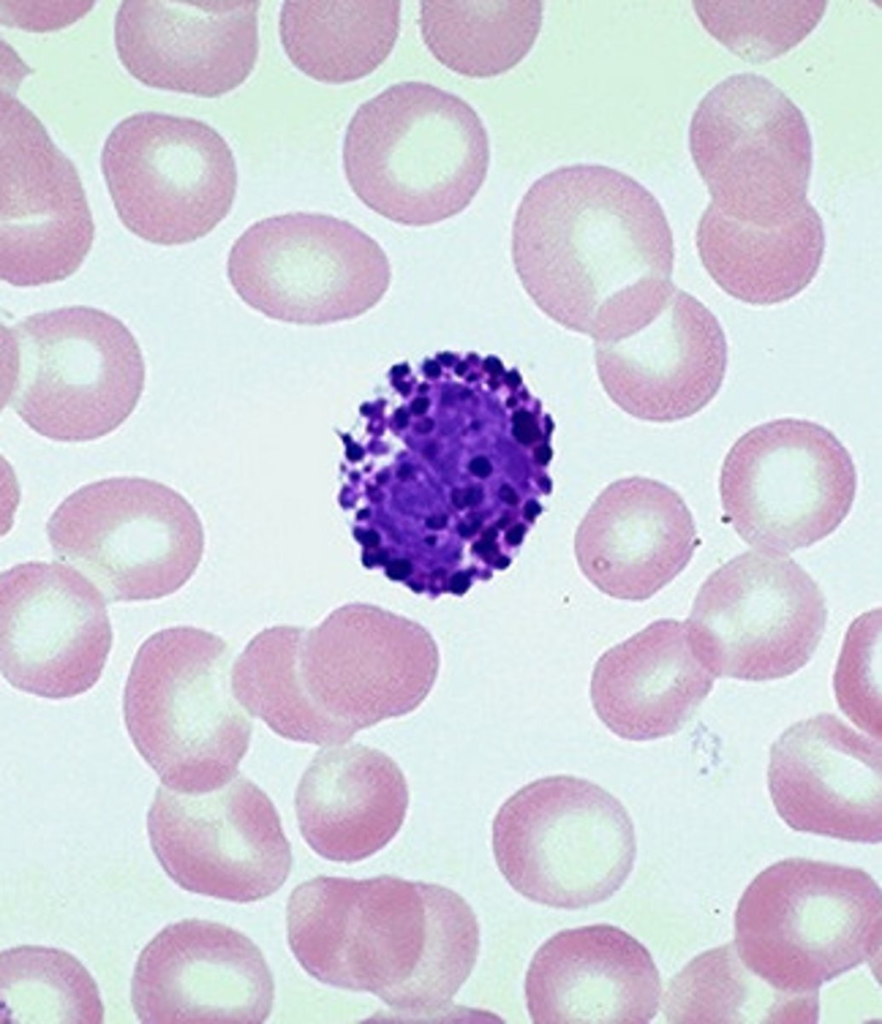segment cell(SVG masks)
I'll use <instances>...</instances> for the list:
<instances>
[{
	"instance_id": "14",
	"label": "cell",
	"mask_w": 882,
	"mask_h": 1024,
	"mask_svg": "<svg viewBox=\"0 0 882 1024\" xmlns=\"http://www.w3.org/2000/svg\"><path fill=\"white\" fill-rule=\"evenodd\" d=\"M826 620L824 595L799 564L752 550L706 579L685 623L696 655L715 677L768 681L809 662Z\"/></svg>"
},
{
	"instance_id": "32",
	"label": "cell",
	"mask_w": 882,
	"mask_h": 1024,
	"mask_svg": "<svg viewBox=\"0 0 882 1024\" xmlns=\"http://www.w3.org/2000/svg\"><path fill=\"white\" fill-rule=\"evenodd\" d=\"M880 609L861 615L845 636L834 674L840 709L863 731L881 740Z\"/></svg>"
},
{
	"instance_id": "11",
	"label": "cell",
	"mask_w": 882,
	"mask_h": 1024,
	"mask_svg": "<svg viewBox=\"0 0 882 1024\" xmlns=\"http://www.w3.org/2000/svg\"><path fill=\"white\" fill-rule=\"evenodd\" d=\"M850 453L824 426L781 418L744 433L720 474L724 514L750 546L789 553L830 535L853 505Z\"/></svg>"
},
{
	"instance_id": "15",
	"label": "cell",
	"mask_w": 882,
	"mask_h": 1024,
	"mask_svg": "<svg viewBox=\"0 0 882 1024\" xmlns=\"http://www.w3.org/2000/svg\"><path fill=\"white\" fill-rule=\"evenodd\" d=\"M147 831L166 874L192 893L255 902L275 893L291 870V848L275 806L239 774L202 794L159 785Z\"/></svg>"
},
{
	"instance_id": "40",
	"label": "cell",
	"mask_w": 882,
	"mask_h": 1024,
	"mask_svg": "<svg viewBox=\"0 0 882 1024\" xmlns=\"http://www.w3.org/2000/svg\"><path fill=\"white\" fill-rule=\"evenodd\" d=\"M534 455L539 463L546 464L550 460L552 452L548 446L542 445L535 450Z\"/></svg>"
},
{
	"instance_id": "47",
	"label": "cell",
	"mask_w": 882,
	"mask_h": 1024,
	"mask_svg": "<svg viewBox=\"0 0 882 1024\" xmlns=\"http://www.w3.org/2000/svg\"><path fill=\"white\" fill-rule=\"evenodd\" d=\"M410 474H411V467H410V466H408V465H403V466H402V467H401V468H400V469L398 470V473H397V475H398V477H399L400 479H406L407 477H409V475H410Z\"/></svg>"
},
{
	"instance_id": "3",
	"label": "cell",
	"mask_w": 882,
	"mask_h": 1024,
	"mask_svg": "<svg viewBox=\"0 0 882 1024\" xmlns=\"http://www.w3.org/2000/svg\"><path fill=\"white\" fill-rule=\"evenodd\" d=\"M342 159L352 191L368 208L419 227L468 207L486 179L490 145L465 100L430 83L403 81L358 107Z\"/></svg>"
},
{
	"instance_id": "48",
	"label": "cell",
	"mask_w": 882,
	"mask_h": 1024,
	"mask_svg": "<svg viewBox=\"0 0 882 1024\" xmlns=\"http://www.w3.org/2000/svg\"><path fill=\"white\" fill-rule=\"evenodd\" d=\"M508 564H509V559L507 557H505V556L499 557L496 560V562H495V566L500 568V569H503V568L507 567Z\"/></svg>"
},
{
	"instance_id": "35",
	"label": "cell",
	"mask_w": 882,
	"mask_h": 1024,
	"mask_svg": "<svg viewBox=\"0 0 882 1024\" xmlns=\"http://www.w3.org/2000/svg\"><path fill=\"white\" fill-rule=\"evenodd\" d=\"M469 586H470L469 577L465 573H463V572L455 573L452 576V578L450 580V583H449L450 591L452 593H454V594H457V595L464 594L468 590Z\"/></svg>"
},
{
	"instance_id": "23",
	"label": "cell",
	"mask_w": 882,
	"mask_h": 1024,
	"mask_svg": "<svg viewBox=\"0 0 882 1024\" xmlns=\"http://www.w3.org/2000/svg\"><path fill=\"white\" fill-rule=\"evenodd\" d=\"M715 676L696 655L685 622L660 619L595 663V713L619 738L647 741L678 732L710 693Z\"/></svg>"
},
{
	"instance_id": "16",
	"label": "cell",
	"mask_w": 882,
	"mask_h": 1024,
	"mask_svg": "<svg viewBox=\"0 0 882 1024\" xmlns=\"http://www.w3.org/2000/svg\"><path fill=\"white\" fill-rule=\"evenodd\" d=\"M105 598L60 563L27 562L1 575L0 665L14 688L72 698L99 680L111 646Z\"/></svg>"
},
{
	"instance_id": "42",
	"label": "cell",
	"mask_w": 882,
	"mask_h": 1024,
	"mask_svg": "<svg viewBox=\"0 0 882 1024\" xmlns=\"http://www.w3.org/2000/svg\"><path fill=\"white\" fill-rule=\"evenodd\" d=\"M474 549L480 554H490L496 551V546L492 541L482 540L474 545Z\"/></svg>"
},
{
	"instance_id": "8",
	"label": "cell",
	"mask_w": 882,
	"mask_h": 1024,
	"mask_svg": "<svg viewBox=\"0 0 882 1024\" xmlns=\"http://www.w3.org/2000/svg\"><path fill=\"white\" fill-rule=\"evenodd\" d=\"M55 557L86 577L107 602L154 600L195 573L204 533L194 508L172 488L113 477L70 494L48 520Z\"/></svg>"
},
{
	"instance_id": "24",
	"label": "cell",
	"mask_w": 882,
	"mask_h": 1024,
	"mask_svg": "<svg viewBox=\"0 0 882 1024\" xmlns=\"http://www.w3.org/2000/svg\"><path fill=\"white\" fill-rule=\"evenodd\" d=\"M409 791L398 765L362 744L319 751L295 796L300 832L319 856L353 863L383 849L400 830Z\"/></svg>"
},
{
	"instance_id": "1",
	"label": "cell",
	"mask_w": 882,
	"mask_h": 1024,
	"mask_svg": "<svg viewBox=\"0 0 882 1024\" xmlns=\"http://www.w3.org/2000/svg\"><path fill=\"white\" fill-rule=\"evenodd\" d=\"M512 259L536 306L594 342L647 324L676 287L673 235L659 201L600 164L561 166L532 183L514 217Z\"/></svg>"
},
{
	"instance_id": "13",
	"label": "cell",
	"mask_w": 882,
	"mask_h": 1024,
	"mask_svg": "<svg viewBox=\"0 0 882 1024\" xmlns=\"http://www.w3.org/2000/svg\"><path fill=\"white\" fill-rule=\"evenodd\" d=\"M295 665L301 698L334 746L419 707L437 679L440 655L423 627L348 606L301 628Z\"/></svg>"
},
{
	"instance_id": "37",
	"label": "cell",
	"mask_w": 882,
	"mask_h": 1024,
	"mask_svg": "<svg viewBox=\"0 0 882 1024\" xmlns=\"http://www.w3.org/2000/svg\"><path fill=\"white\" fill-rule=\"evenodd\" d=\"M355 535L363 545L369 548L376 547L380 542L378 533L373 530L362 531L358 529L355 531Z\"/></svg>"
},
{
	"instance_id": "39",
	"label": "cell",
	"mask_w": 882,
	"mask_h": 1024,
	"mask_svg": "<svg viewBox=\"0 0 882 1024\" xmlns=\"http://www.w3.org/2000/svg\"><path fill=\"white\" fill-rule=\"evenodd\" d=\"M499 497L509 505H516L518 497L509 485H503L499 490Z\"/></svg>"
},
{
	"instance_id": "29",
	"label": "cell",
	"mask_w": 882,
	"mask_h": 1024,
	"mask_svg": "<svg viewBox=\"0 0 882 1024\" xmlns=\"http://www.w3.org/2000/svg\"><path fill=\"white\" fill-rule=\"evenodd\" d=\"M1 1024H100L95 980L67 951L22 945L0 955Z\"/></svg>"
},
{
	"instance_id": "4",
	"label": "cell",
	"mask_w": 882,
	"mask_h": 1024,
	"mask_svg": "<svg viewBox=\"0 0 882 1024\" xmlns=\"http://www.w3.org/2000/svg\"><path fill=\"white\" fill-rule=\"evenodd\" d=\"M232 653L210 632L163 629L138 649L124 690L128 734L169 789L202 794L237 774L251 723L231 684Z\"/></svg>"
},
{
	"instance_id": "33",
	"label": "cell",
	"mask_w": 882,
	"mask_h": 1024,
	"mask_svg": "<svg viewBox=\"0 0 882 1024\" xmlns=\"http://www.w3.org/2000/svg\"><path fill=\"white\" fill-rule=\"evenodd\" d=\"M482 498V490L475 487H470L464 490L455 489L452 493V501L458 508L477 505Z\"/></svg>"
},
{
	"instance_id": "12",
	"label": "cell",
	"mask_w": 882,
	"mask_h": 1024,
	"mask_svg": "<svg viewBox=\"0 0 882 1024\" xmlns=\"http://www.w3.org/2000/svg\"><path fill=\"white\" fill-rule=\"evenodd\" d=\"M101 169L123 225L162 246L194 242L230 212L238 184L232 150L203 121L145 111L107 136Z\"/></svg>"
},
{
	"instance_id": "19",
	"label": "cell",
	"mask_w": 882,
	"mask_h": 1024,
	"mask_svg": "<svg viewBox=\"0 0 882 1024\" xmlns=\"http://www.w3.org/2000/svg\"><path fill=\"white\" fill-rule=\"evenodd\" d=\"M594 347L608 396L628 414L651 422H674L701 411L721 389L728 365L719 320L677 287L647 324Z\"/></svg>"
},
{
	"instance_id": "7",
	"label": "cell",
	"mask_w": 882,
	"mask_h": 1024,
	"mask_svg": "<svg viewBox=\"0 0 882 1024\" xmlns=\"http://www.w3.org/2000/svg\"><path fill=\"white\" fill-rule=\"evenodd\" d=\"M496 864L525 898L580 909L613 896L630 875L637 845L623 804L586 779H537L499 808L492 824Z\"/></svg>"
},
{
	"instance_id": "21",
	"label": "cell",
	"mask_w": 882,
	"mask_h": 1024,
	"mask_svg": "<svg viewBox=\"0 0 882 1024\" xmlns=\"http://www.w3.org/2000/svg\"><path fill=\"white\" fill-rule=\"evenodd\" d=\"M524 989L535 1024H646L662 993L647 948L610 924L554 934L532 957Z\"/></svg>"
},
{
	"instance_id": "45",
	"label": "cell",
	"mask_w": 882,
	"mask_h": 1024,
	"mask_svg": "<svg viewBox=\"0 0 882 1024\" xmlns=\"http://www.w3.org/2000/svg\"><path fill=\"white\" fill-rule=\"evenodd\" d=\"M478 527H479V523H474L470 527H468L467 525L462 523V524H460L458 526V532L460 533V535L462 537H469L472 533H474L478 529Z\"/></svg>"
},
{
	"instance_id": "38",
	"label": "cell",
	"mask_w": 882,
	"mask_h": 1024,
	"mask_svg": "<svg viewBox=\"0 0 882 1024\" xmlns=\"http://www.w3.org/2000/svg\"><path fill=\"white\" fill-rule=\"evenodd\" d=\"M524 532H525L524 525L517 524L514 527H512L510 530H508V532L506 533L505 539L511 545H518L522 541V539H523Z\"/></svg>"
},
{
	"instance_id": "22",
	"label": "cell",
	"mask_w": 882,
	"mask_h": 1024,
	"mask_svg": "<svg viewBox=\"0 0 882 1024\" xmlns=\"http://www.w3.org/2000/svg\"><path fill=\"white\" fill-rule=\"evenodd\" d=\"M697 546L693 517L681 496L643 477L610 484L575 535L585 577L610 597L643 601L670 583Z\"/></svg>"
},
{
	"instance_id": "30",
	"label": "cell",
	"mask_w": 882,
	"mask_h": 1024,
	"mask_svg": "<svg viewBox=\"0 0 882 1024\" xmlns=\"http://www.w3.org/2000/svg\"><path fill=\"white\" fill-rule=\"evenodd\" d=\"M300 631L301 627L275 626L258 633L232 667V690L244 709L283 738L324 746L296 681Z\"/></svg>"
},
{
	"instance_id": "18",
	"label": "cell",
	"mask_w": 882,
	"mask_h": 1024,
	"mask_svg": "<svg viewBox=\"0 0 882 1024\" xmlns=\"http://www.w3.org/2000/svg\"><path fill=\"white\" fill-rule=\"evenodd\" d=\"M260 4L125 0L114 20L118 57L148 86L221 96L243 84L255 67Z\"/></svg>"
},
{
	"instance_id": "10",
	"label": "cell",
	"mask_w": 882,
	"mask_h": 1024,
	"mask_svg": "<svg viewBox=\"0 0 882 1024\" xmlns=\"http://www.w3.org/2000/svg\"><path fill=\"white\" fill-rule=\"evenodd\" d=\"M689 147L710 204L728 216L772 224L809 202L807 121L762 75L734 73L713 86L691 118Z\"/></svg>"
},
{
	"instance_id": "27",
	"label": "cell",
	"mask_w": 882,
	"mask_h": 1024,
	"mask_svg": "<svg viewBox=\"0 0 882 1024\" xmlns=\"http://www.w3.org/2000/svg\"><path fill=\"white\" fill-rule=\"evenodd\" d=\"M819 992L778 989L751 971L733 942L703 952L670 981L663 1013L670 1023H815Z\"/></svg>"
},
{
	"instance_id": "49",
	"label": "cell",
	"mask_w": 882,
	"mask_h": 1024,
	"mask_svg": "<svg viewBox=\"0 0 882 1024\" xmlns=\"http://www.w3.org/2000/svg\"><path fill=\"white\" fill-rule=\"evenodd\" d=\"M426 542H427L428 544L432 545V544H434V542H435V538H433L432 536H431V537H428V538L426 539Z\"/></svg>"
},
{
	"instance_id": "31",
	"label": "cell",
	"mask_w": 882,
	"mask_h": 1024,
	"mask_svg": "<svg viewBox=\"0 0 882 1024\" xmlns=\"http://www.w3.org/2000/svg\"><path fill=\"white\" fill-rule=\"evenodd\" d=\"M704 28L744 60L778 57L804 39L827 1H693Z\"/></svg>"
},
{
	"instance_id": "6",
	"label": "cell",
	"mask_w": 882,
	"mask_h": 1024,
	"mask_svg": "<svg viewBox=\"0 0 882 1024\" xmlns=\"http://www.w3.org/2000/svg\"><path fill=\"white\" fill-rule=\"evenodd\" d=\"M881 912L880 887L864 870L788 858L744 891L733 943L742 962L772 986L814 993L879 957Z\"/></svg>"
},
{
	"instance_id": "9",
	"label": "cell",
	"mask_w": 882,
	"mask_h": 1024,
	"mask_svg": "<svg viewBox=\"0 0 882 1024\" xmlns=\"http://www.w3.org/2000/svg\"><path fill=\"white\" fill-rule=\"evenodd\" d=\"M380 245L346 220L296 212L249 226L232 245L227 277L240 299L267 318L325 325L376 306L391 283Z\"/></svg>"
},
{
	"instance_id": "43",
	"label": "cell",
	"mask_w": 882,
	"mask_h": 1024,
	"mask_svg": "<svg viewBox=\"0 0 882 1024\" xmlns=\"http://www.w3.org/2000/svg\"><path fill=\"white\" fill-rule=\"evenodd\" d=\"M524 511L526 518L532 521L541 512V507L537 502L530 500L526 503Z\"/></svg>"
},
{
	"instance_id": "25",
	"label": "cell",
	"mask_w": 882,
	"mask_h": 1024,
	"mask_svg": "<svg viewBox=\"0 0 882 1024\" xmlns=\"http://www.w3.org/2000/svg\"><path fill=\"white\" fill-rule=\"evenodd\" d=\"M696 247L705 270L727 295L753 306H772L812 283L826 237L810 202L772 224L741 221L709 203L698 222Z\"/></svg>"
},
{
	"instance_id": "28",
	"label": "cell",
	"mask_w": 882,
	"mask_h": 1024,
	"mask_svg": "<svg viewBox=\"0 0 882 1024\" xmlns=\"http://www.w3.org/2000/svg\"><path fill=\"white\" fill-rule=\"evenodd\" d=\"M543 2L421 1L419 26L427 49L443 66L471 78L505 73L533 47Z\"/></svg>"
},
{
	"instance_id": "34",
	"label": "cell",
	"mask_w": 882,
	"mask_h": 1024,
	"mask_svg": "<svg viewBox=\"0 0 882 1024\" xmlns=\"http://www.w3.org/2000/svg\"><path fill=\"white\" fill-rule=\"evenodd\" d=\"M411 564L407 560L396 559L388 563L386 567L387 575L394 580H402L411 573Z\"/></svg>"
},
{
	"instance_id": "44",
	"label": "cell",
	"mask_w": 882,
	"mask_h": 1024,
	"mask_svg": "<svg viewBox=\"0 0 882 1024\" xmlns=\"http://www.w3.org/2000/svg\"><path fill=\"white\" fill-rule=\"evenodd\" d=\"M362 456H363V450L361 449L360 446H358L356 444H353V445L348 447V449H347V457L350 460L356 461V460L361 459Z\"/></svg>"
},
{
	"instance_id": "41",
	"label": "cell",
	"mask_w": 882,
	"mask_h": 1024,
	"mask_svg": "<svg viewBox=\"0 0 882 1024\" xmlns=\"http://www.w3.org/2000/svg\"><path fill=\"white\" fill-rule=\"evenodd\" d=\"M447 524V517L445 515H435L426 520V525L430 529H442Z\"/></svg>"
},
{
	"instance_id": "46",
	"label": "cell",
	"mask_w": 882,
	"mask_h": 1024,
	"mask_svg": "<svg viewBox=\"0 0 882 1024\" xmlns=\"http://www.w3.org/2000/svg\"><path fill=\"white\" fill-rule=\"evenodd\" d=\"M483 539L487 541H494L497 537V531L494 528H488L483 532Z\"/></svg>"
},
{
	"instance_id": "5",
	"label": "cell",
	"mask_w": 882,
	"mask_h": 1024,
	"mask_svg": "<svg viewBox=\"0 0 882 1024\" xmlns=\"http://www.w3.org/2000/svg\"><path fill=\"white\" fill-rule=\"evenodd\" d=\"M3 405L60 442L104 437L132 414L145 385L139 344L115 316L88 306L2 328Z\"/></svg>"
},
{
	"instance_id": "2",
	"label": "cell",
	"mask_w": 882,
	"mask_h": 1024,
	"mask_svg": "<svg viewBox=\"0 0 882 1024\" xmlns=\"http://www.w3.org/2000/svg\"><path fill=\"white\" fill-rule=\"evenodd\" d=\"M287 932L313 978L369 992L409 1017L448 1012L480 948L476 915L462 896L390 875L303 882L288 900Z\"/></svg>"
},
{
	"instance_id": "20",
	"label": "cell",
	"mask_w": 882,
	"mask_h": 1024,
	"mask_svg": "<svg viewBox=\"0 0 882 1024\" xmlns=\"http://www.w3.org/2000/svg\"><path fill=\"white\" fill-rule=\"evenodd\" d=\"M767 780L777 813L792 829L881 842V742L836 715L787 728L771 747Z\"/></svg>"
},
{
	"instance_id": "17",
	"label": "cell",
	"mask_w": 882,
	"mask_h": 1024,
	"mask_svg": "<svg viewBox=\"0 0 882 1024\" xmlns=\"http://www.w3.org/2000/svg\"><path fill=\"white\" fill-rule=\"evenodd\" d=\"M274 982L256 944L218 922L169 924L141 951L131 1003L141 1023H249L269 1017Z\"/></svg>"
},
{
	"instance_id": "36",
	"label": "cell",
	"mask_w": 882,
	"mask_h": 1024,
	"mask_svg": "<svg viewBox=\"0 0 882 1024\" xmlns=\"http://www.w3.org/2000/svg\"><path fill=\"white\" fill-rule=\"evenodd\" d=\"M469 469L474 475L484 478L490 475L492 466L485 457H476L470 462Z\"/></svg>"
},
{
	"instance_id": "26",
	"label": "cell",
	"mask_w": 882,
	"mask_h": 1024,
	"mask_svg": "<svg viewBox=\"0 0 882 1024\" xmlns=\"http://www.w3.org/2000/svg\"><path fill=\"white\" fill-rule=\"evenodd\" d=\"M400 1H285L279 35L291 63L329 84L361 79L392 52Z\"/></svg>"
}]
</instances>
